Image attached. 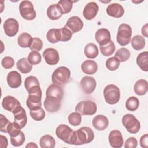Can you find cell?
Here are the masks:
<instances>
[{
	"instance_id": "24",
	"label": "cell",
	"mask_w": 148,
	"mask_h": 148,
	"mask_svg": "<svg viewBox=\"0 0 148 148\" xmlns=\"http://www.w3.org/2000/svg\"><path fill=\"white\" fill-rule=\"evenodd\" d=\"M82 71L86 74L93 75L96 73L98 69V65L93 60H86L81 65Z\"/></svg>"
},
{
	"instance_id": "2",
	"label": "cell",
	"mask_w": 148,
	"mask_h": 148,
	"mask_svg": "<svg viewBox=\"0 0 148 148\" xmlns=\"http://www.w3.org/2000/svg\"><path fill=\"white\" fill-rule=\"evenodd\" d=\"M56 134L59 139L66 143L70 145L75 144L76 132L67 125H59L56 130Z\"/></svg>"
},
{
	"instance_id": "46",
	"label": "cell",
	"mask_w": 148,
	"mask_h": 148,
	"mask_svg": "<svg viewBox=\"0 0 148 148\" xmlns=\"http://www.w3.org/2000/svg\"><path fill=\"white\" fill-rule=\"evenodd\" d=\"M1 64L5 69H10L14 65V60L12 57L6 56L2 60Z\"/></svg>"
},
{
	"instance_id": "9",
	"label": "cell",
	"mask_w": 148,
	"mask_h": 148,
	"mask_svg": "<svg viewBox=\"0 0 148 148\" xmlns=\"http://www.w3.org/2000/svg\"><path fill=\"white\" fill-rule=\"evenodd\" d=\"M97 110V106L91 101H82L79 102L75 107V111L81 115H93Z\"/></svg>"
},
{
	"instance_id": "35",
	"label": "cell",
	"mask_w": 148,
	"mask_h": 148,
	"mask_svg": "<svg viewBox=\"0 0 148 148\" xmlns=\"http://www.w3.org/2000/svg\"><path fill=\"white\" fill-rule=\"evenodd\" d=\"M131 56L130 51L124 47L118 49L115 53V57L118 59L120 62H125L127 61Z\"/></svg>"
},
{
	"instance_id": "12",
	"label": "cell",
	"mask_w": 148,
	"mask_h": 148,
	"mask_svg": "<svg viewBox=\"0 0 148 148\" xmlns=\"http://www.w3.org/2000/svg\"><path fill=\"white\" fill-rule=\"evenodd\" d=\"M3 29L5 34L12 37L15 36L19 29V24L18 21L13 18H9L6 20L3 23Z\"/></svg>"
},
{
	"instance_id": "23",
	"label": "cell",
	"mask_w": 148,
	"mask_h": 148,
	"mask_svg": "<svg viewBox=\"0 0 148 148\" xmlns=\"http://www.w3.org/2000/svg\"><path fill=\"white\" fill-rule=\"evenodd\" d=\"M46 13L47 17L52 20L59 19L63 14L62 11L58 4H53L49 6Z\"/></svg>"
},
{
	"instance_id": "28",
	"label": "cell",
	"mask_w": 148,
	"mask_h": 148,
	"mask_svg": "<svg viewBox=\"0 0 148 148\" xmlns=\"http://www.w3.org/2000/svg\"><path fill=\"white\" fill-rule=\"evenodd\" d=\"M136 63L140 68L145 72L148 71V52L140 53L136 58Z\"/></svg>"
},
{
	"instance_id": "51",
	"label": "cell",
	"mask_w": 148,
	"mask_h": 148,
	"mask_svg": "<svg viewBox=\"0 0 148 148\" xmlns=\"http://www.w3.org/2000/svg\"><path fill=\"white\" fill-rule=\"evenodd\" d=\"M147 26H148V24H146L142 28V34L145 37H146V38L148 37V31H147L148 27H147Z\"/></svg>"
},
{
	"instance_id": "6",
	"label": "cell",
	"mask_w": 148,
	"mask_h": 148,
	"mask_svg": "<svg viewBox=\"0 0 148 148\" xmlns=\"http://www.w3.org/2000/svg\"><path fill=\"white\" fill-rule=\"evenodd\" d=\"M103 96L105 101L110 105L117 103L120 98V91L114 84H109L103 90Z\"/></svg>"
},
{
	"instance_id": "22",
	"label": "cell",
	"mask_w": 148,
	"mask_h": 148,
	"mask_svg": "<svg viewBox=\"0 0 148 148\" xmlns=\"http://www.w3.org/2000/svg\"><path fill=\"white\" fill-rule=\"evenodd\" d=\"M92 125L98 131L105 130L109 125L108 119L102 114L97 115L92 120Z\"/></svg>"
},
{
	"instance_id": "48",
	"label": "cell",
	"mask_w": 148,
	"mask_h": 148,
	"mask_svg": "<svg viewBox=\"0 0 148 148\" xmlns=\"http://www.w3.org/2000/svg\"><path fill=\"white\" fill-rule=\"evenodd\" d=\"M138 141L134 137H130L128 138L124 143L125 148H135L137 147Z\"/></svg>"
},
{
	"instance_id": "3",
	"label": "cell",
	"mask_w": 148,
	"mask_h": 148,
	"mask_svg": "<svg viewBox=\"0 0 148 148\" xmlns=\"http://www.w3.org/2000/svg\"><path fill=\"white\" fill-rule=\"evenodd\" d=\"M70 77V70L67 67L60 66L53 72L51 76V80L53 84L62 86L69 82Z\"/></svg>"
},
{
	"instance_id": "26",
	"label": "cell",
	"mask_w": 148,
	"mask_h": 148,
	"mask_svg": "<svg viewBox=\"0 0 148 148\" xmlns=\"http://www.w3.org/2000/svg\"><path fill=\"white\" fill-rule=\"evenodd\" d=\"M148 89L147 82L145 79H139L136 81L134 86V90L136 94L138 95H145Z\"/></svg>"
},
{
	"instance_id": "19",
	"label": "cell",
	"mask_w": 148,
	"mask_h": 148,
	"mask_svg": "<svg viewBox=\"0 0 148 148\" xmlns=\"http://www.w3.org/2000/svg\"><path fill=\"white\" fill-rule=\"evenodd\" d=\"M110 34L106 28H100L97 31L95 34V39L99 46H104L110 40Z\"/></svg>"
},
{
	"instance_id": "8",
	"label": "cell",
	"mask_w": 148,
	"mask_h": 148,
	"mask_svg": "<svg viewBox=\"0 0 148 148\" xmlns=\"http://www.w3.org/2000/svg\"><path fill=\"white\" fill-rule=\"evenodd\" d=\"M19 11L21 16L27 20H32L36 16L33 4L29 1H21L19 5Z\"/></svg>"
},
{
	"instance_id": "41",
	"label": "cell",
	"mask_w": 148,
	"mask_h": 148,
	"mask_svg": "<svg viewBox=\"0 0 148 148\" xmlns=\"http://www.w3.org/2000/svg\"><path fill=\"white\" fill-rule=\"evenodd\" d=\"M105 64L109 71H115L119 67L120 61L115 57H111L106 60Z\"/></svg>"
},
{
	"instance_id": "21",
	"label": "cell",
	"mask_w": 148,
	"mask_h": 148,
	"mask_svg": "<svg viewBox=\"0 0 148 148\" xmlns=\"http://www.w3.org/2000/svg\"><path fill=\"white\" fill-rule=\"evenodd\" d=\"M106 13L111 17L114 18H120L124 13L123 7L117 3H113L108 6L106 8Z\"/></svg>"
},
{
	"instance_id": "7",
	"label": "cell",
	"mask_w": 148,
	"mask_h": 148,
	"mask_svg": "<svg viewBox=\"0 0 148 148\" xmlns=\"http://www.w3.org/2000/svg\"><path fill=\"white\" fill-rule=\"evenodd\" d=\"M122 124L131 134H136L140 128L139 121L132 114H126L122 117Z\"/></svg>"
},
{
	"instance_id": "20",
	"label": "cell",
	"mask_w": 148,
	"mask_h": 148,
	"mask_svg": "<svg viewBox=\"0 0 148 148\" xmlns=\"http://www.w3.org/2000/svg\"><path fill=\"white\" fill-rule=\"evenodd\" d=\"M6 80L8 86L11 88H16L21 86V76L16 71L10 72L7 75Z\"/></svg>"
},
{
	"instance_id": "17",
	"label": "cell",
	"mask_w": 148,
	"mask_h": 148,
	"mask_svg": "<svg viewBox=\"0 0 148 148\" xmlns=\"http://www.w3.org/2000/svg\"><path fill=\"white\" fill-rule=\"evenodd\" d=\"M98 9L99 6L95 2H90L85 6L83 11V15L87 20H92L97 14Z\"/></svg>"
},
{
	"instance_id": "42",
	"label": "cell",
	"mask_w": 148,
	"mask_h": 148,
	"mask_svg": "<svg viewBox=\"0 0 148 148\" xmlns=\"http://www.w3.org/2000/svg\"><path fill=\"white\" fill-rule=\"evenodd\" d=\"M35 86H40L39 82L36 77L33 76H29L25 79L24 86L27 91L30 88Z\"/></svg>"
},
{
	"instance_id": "38",
	"label": "cell",
	"mask_w": 148,
	"mask_h": 148,
	"mask_svg": "<svg viewBox=\"0 0 148 148\" xmlns=\"http://www.w3.org/2000/svg\"><path fill=\"white\" fill-rule=\"evenodd\" d=\"M69 123L73 126H78L82 121V116L77 112H72L68 117Z\"/></svg>"
},
{
	"instance_id": "43",
	"label": "cell",
	"mask_w": 148,
	"mask_h": 148,
	"mask_svg": "<svg viewBox=\"0 0 148 148\" xmlns=\"http://www.w3.org/2000/svg\"><path fill=\"white\" fill-rule=\"evenodd\" d=\"M28 60L32 65H37L41 62L42 56L38 51H32L28 54Z\"/></svg>"
},
{
	"instance_id": "25",
	"label": "cell",
	"mask_w": 148,
	"mask_h": 148,
	"mask_svg": "<svg viewBox=\"0 0 148 148\" xmlns=\"http://www.w3.org/2000/svg\"><path fill=\"white\" fill-rule=\"evenodd\" d=\"M61 101H56L45 98L43 105L46 111L50 113H54L57 112L61 107Z\"/></svg>"
},
{
	"instance_id": "5",
	"label": "cell",
	"mask_w": 148,
	"mask_h": 148,
	"mask_svg": "<svg viewBox=\"0 0 148 148\" xmlns=\"http://www.w3.org/2000/svg\"><path fill=\"white\" fill-rule=\"evenodd\" d=\"M132 35V29L127 24H121L118 28L117 34V42L121 46L127 45L131 42Z\"/></svg>"
},
{
	"instance_id": "47",
	"label": "cell",
	"mask_w": 148,
	"mask_h": 148,
	"mask_svg": "<svg viewBox=\"0 0 148 148\" xmlns=\"http://www.w3.org/2000/svg\"><path fill=\"white\" fill-rule=\"evenodd\" d=\"M0 131L2 132L7 133V129L10 121L3 114L0 115Z\"/></svg>"
},
{
	"instance_id": "34",
	"label": "cell",
	"mask_w": 148,
	"mask_h": 148,
	"mask_svg": "<svg viewBox=\"0 0 148 148\" xmlns=\"http://www.w3.org/2000/svg\"><path fill=\"white\" fill-rule=\"evenodd\" d=\"M47 40L51 43H56L60 41V35L58 29L52 28L49 29L46 34Z\"/></svg>"
},
{
	"instance_id": "31",
	"label": "cell",
	"mask_w": 148,
	"mask_h": 148,
	"mask_svg": "<svg viewBox=\"0 0 148 148\" xmlns=\"http://www.w3.org/2000/svg\"><path fill=\"white\" fill-rule=\"evenodd\" d=\"M39 144L42 148H54L56 146V140L52 136L45 135L40 139Z\"/></svg>"
},
{
	"instance_id": "11",
	"label": "cell",
	"mask_w": 148,
	"mask_h": 148,
	"mask_svg": "<svg viewBox=\"0 0 148 148\" xmlns=\"http://www.w3.org/2000/svg\"><path fill=\"white\" fill-rule=\"evenodd\" d=\"M97 86L96 80L92 77L85 76L80 80V86L86 94H91L94 92Z\"/></svg>"
},
{
	"instance_id": "10",
	"label": "cell",
	"mask_w": 148,
	"mask_h": 148,
	"mask_svg": "<svg viewBox=\"0 0 148 148\" xmlns=\"http://www.w3.org/2000/svg\"><path fill=\"white\" fill-rule=\"evenodd\" d=\"M46 98L56 101L62 100L64 96V91L62 86L52 84L47 88L46 92Z\"/></svg>"
},
{
	"instance_id": "45",
	"label": "cell",
	"mask_w": 148,
	"mask_h": 148,
	"mask_svg": "<svg viewBox=\"0 0 148 148\" xmlns=\"http://www.w3.org/2000/svg\"><path fill=\"white\" fill-rule=\"evenodd\" d=\"M43 42L39 38H32L31 45L29 46V49L32 51H39L43 47Z\"/></svg>"
},
{
	"instance_id": "16",
	"label": "cell",
	"mask_w": 148,
	"mask_h": 148,
	"mask_svg": "<svg viewBox=\"0 0 148 148\" xmlns=\"http://www.w3.org/2000/svg\"><path fill=\"white\" fill-rule=\"evenodd\" d=\"M65 26L73 34L80 31L83 28V23L80 17L72 16L68 18Z\"/></svg>"
},
{
	"instance_id": "37",
	"label": "cell",
	"mask_w": 148,
	"mask_h": 148,
	"mask_svg": "<svg viewBox=\"0 0 148 148\" xmlns=\"http://www.w3.org/2000/svg\"><path fill=\"white\" fill-rule=\"evenodd\" d=\"M139 99L134 96L128 98L125 103V106L127 110L130 111H135L139 107Z\"/></svg>"
},
{
	"instance_id": "4",
	"label": "cell",
	"mask_w": 148,
	"mask_h": 148,
	"mask_svg": "<svg viewBox=\"0 0 148 148\" xmlns=\"http://www.w3.org/2000/svg\"><path fill=\"white\" fill-rule=\"evenodd\" d=\"M76 132V142L75 145H81L91 142L94 138V134L91 128L81 127Z\"/></svg>"
},
{
	"instance_id": "29",
	"label": "cell",
	"mask_w": 148,
	"mask_h": 148,
	"mask_svg": "<svg viewBox=\"0 0 148 148\" xmlns=\"http://www.w3.org/2000/svg\"><path fill=\"white\" fill-rule=\"evenodd\" d=\"M98 49L96 45L92 43L87 44L84 47V53L88 58H95L98 55Z\"/></svg>"
},
{
	"instance_id": "15",
	"label": "cell",
	"mask_w": 148,
	"mask_h": 148,
	"mask_svg": "<svg viewBox=\"0 0 148 148\" xmlns=\"http://www.w3.org/2000/svg\"><path fill=\"white\" fill-rule=\"evenodd\" d=\"M108 139L110 145L113 148H120L124 143L122 134L119 130L110 131L109 134Z\"/></svg>"
},
{
	"instance_id": "27",
	"label": "cell",
	"mask_w": 148,
	"mask_h": 148,
	"mask_svg": "<svg viewBox=\"0 0 148 148\" xmlns=\"http://www.w3.org/2000/svg\"><path fill=\"white\" fill-rule=\"evenodd\" d=\"M16 66L18 71L22 73H28L31 71L32 68V65L25 57L18 60Z\"/></svg>"
},
{
	"instance_id": "39",
	"label": "cell",
	"mask_w": 148,
	"mask_h": 148,
	"mask_svg": "<svg viewBox=\"0 0 148 148\" xmlns=\"http://www.w3.org/2000/svg\"><path fill=\"white\" fill-rule=\"evenodd\" d=\"M73 1L69 0H61L58 2V5L60 6L63 14L69 13L72 8Z\"/></svg>"
},
{
	"instance_id": "13",
	"label": "cell",
	"mask_w": 148,
	"mask_h": 148,
	"mask_svg": "<svg viewBox=\"0 0 148 148\" xmlns=\"http://www.w3.org/2000/svg\"><path fill=\"white\" fill-rule=\"evenodd\" d=\"M14 116V123L17 124L21 129L24 128L27 123V117L25 109L20 106L13 112Z\"/></svg>"
},
{
	"instance_id": "40",
	"label": "cell",
	"mask_w": 148,
	"mask_h": 148,
	"mask_svg": "<svg viewBox=\"0 0 148 148\" xmlns=\"http://www.w3.org/2000/svg\"><path fill=\"white\" fill-rule=\"evenodd\" d=\"M31 117L35 121H41L45 117V112L42 108H38L35 110H30Z\"/></svg>"
},
{
	"instance_id": "18",
	"label": "cell",
	"mask_w": 148,
	"mask_h": 148,
	"mask_svg": "<svg viewBox=\"0 0 148 148\" xmlns=\"http://www.w3.org/2000/svg\"><path fill=\"white\" fill-rule=\"evenodd\" d=\"M2 105L4 109L13 112L18 107L21 106V104L18 100L16 98L10 95H8L3 98L2 102Z\"/></svg>"
},
{
	"instance_id": "33",
	"label": "cell",
	"mask_w": 148,
	"mask_h": 148,
	"mask_svg": "<svg viewBox=\"0 0 148 148\" xmlns=\"http://www.w3.org/2000/svg\"><path fill=\"white\" fill-rule=\"evenodd\" d=\"M99 49L103 56L108 57L113 54L115 51L116 47L114 42L112 40H110L108 43L104 46H99Z\"/></svg>"
},
{
	"instance_id": "1",
	"label": "cell",
	"mask_w": 148,
	"mask_h": 148,
	"mask_svg": "<svg viewBox=\"0 0 148 148\" xmlns=\"http://www.w3.org/2000/svg\"><path fill=\"white\" fill-rule=\"evenodd\" d=\"M28 96L26 105L29 110H35L41 108L42 90L40 86H35L28 91Z\"/></svg>"
},
{
	"instance_id": "52",
	"label": "cell",
	"mask_w": 148,
	"mask_h": 148,
	"mask_svg": "<svg viewBox=\"0 0 148 148\" xmlns=\"http://www.w3.org/2000/svg\"><path fill=\"white\" fill-rule=\"evenodd\" d=\"M25 147H35L38 148V146L34 142H29L28 145H26Z\"/></svg>"
},
{
	"instance_id": "14",
	"label": "cell",
	"mask_w": 148,
	"mask_h": 148,
	"mask_svg": "<svg viewBox=\"0 0 148 148\" xmlns=\"http://www.w3.org/2000/svg\"><path fill=\"white\" fill-rule=\"evenodd\" d=\"M43 57L45 62L50 65H56L60 60L59 54L54 48H47L43 53Z\"/></svg>"
},
{
	"instance_id": "44",
	"label": "cell",
	"mask_w": 148,
	"mask_h": 148,
	"mask_svg": "<svg viewBox=\"0 0 148 148\" xmlns=\"http://www.w3.org/2000/svg\"><path fill=\"white\" fill-rule=\"evenodd\" d=\"M58 29L60 35V41L66 42L71 39L72 33L65 26L62 28H58Z\"/></svg>"
},
{
	"instance_id": "50",
	"label": "cell",
	"mask_w": 148,
	"mask_h": 148,
	"mask_svg": "<svg viewBox=\"0 0 148 148\" xmlns=\"http://www.w3.org/2000/svg\"><path fill=\"white\" fill-rule=\"evenodd\" d=\"M0 147L2 148H6L8 146V139L7 138L2 135H0Z\"/></svg>"
},
{
	"instance_id": "32",
	"label": "cell",
	"mask_w": 148,
	"mask_h": 148,
	"mask_svg": "<svg viewBox=\"0 0 148 148\" xmlns=\"http://www.w3.org/2000/svg\"><path fill=\"white\" fill-rule=\"evenodd\" d=\"M131 43L134 49L140 50L143 49L145 46V39L142 36L138 35L132 38Z\"/></svg>"
},
{
	"instance_id": "36",
	"label": "cell",
	"mask_w": 148,
	"mask_h": 148,
	"mask_svg": "<svg viewBox=\"0 0 148 148\" xmlns=\"http://www.w3.org/2000/svg\"><path fill=\"white\" fill-rule=\"evenodd\" d=\"M10 137L11 144L16 147L21 146L25 142V138L23 132L20 131L18 133Z\"/></svg>"
},
{
	"instance_id": "49",
	"label": "cell",
	"mask_w": 148,
	"mask_h": 148,
	"mask_svg": "<svg viewBox=\"0 0 148 148\" xmlns=\"http://www.w3.org/2000/svg\"><path fill=\"white\" fill-rule=\"evenodd\" d=\"M140 145L142 147L147 148L148 147V135L146 134L142 135L140 139Z\"/></svg>"
},
{
	"instance_id": "30",
	"label": "cell",
	"mask_w": 148,
	"mask_h": 148,
	"mask_svg": "<svg viewBox=\"0 0 148 148\" xmlns=\"http://www.w3.org/2000/svg\"><path fill=\"white\" fill-rule=\"evenodd\" d=\"M32 38L31 35L27 32L21 33L17 38V43L19 46L23 48L29 47Z\"/></svg>"
}]
</instances>
